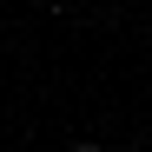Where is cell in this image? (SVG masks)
<instances>
[{
    "label": "cell",
    "mask_w": 152,
    "mask_h": 152,
    "mask_svg": "<svg viewBox=\"0 0 152 152\" xmlns=\"http://www.w3.org/2000/svg\"><path fill=\"white\" fill-rule=\"evenodd\" d=\"M73 152H99V145H73Z\"/></svg>",
    "instance_id": "obj_1"
}]
</instances>
